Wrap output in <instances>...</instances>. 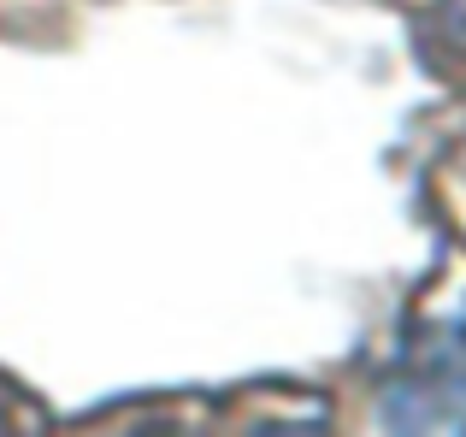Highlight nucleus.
<instances>
[{
	"label": "nucleus",
	"instance_id": "obj_1",
	"mask_svg": "<svg viewBox=\"0 0 466 437\" xmlns=\"http://www.w3.org/2000/svg\"><path fill=\"white\" fill-rule=\"evenodd\" d=\"M30 426H42V408H35L12 379H0V432H30Z\"/></svg>",
	"mask_w": 466,
	"mask_h": 437
},
{
	"label": "nucleus",
	"instance_id": "obj_2",
	"mask_svg": "<svg viewBox=\"0 0 466 437\" xmlns=\"http://www.w3.org/2000/svg\"><path fill=\"white\" fill-rule=\"evenodd\" d=\"M431 36H437L443 47H455V54L466 59V0H443V6H437Z\"/></svg>",
	"mask_w": 466,
	"mask_h": 437
}]
</instances>
